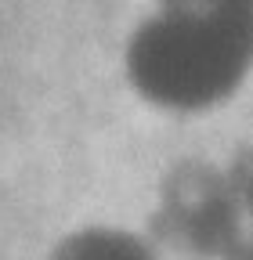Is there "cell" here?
Returning a JSON list of instances; mask_svg holds the SVG:
<instances>
[{"label":"cell","mask_w":253,"mask_h":260,"mask_svg":"<svg viewBox=\"0 0 253 260\" xmlns=\"http://www.w3.org/2000/svg\"><path fill=\"white\" fill-rule=\"evenodd\" d=\"M44 260H160V249L131 224L87 217L58 228L44 246Z\"/></svg>","instance_id":"obj_1"}]
</instances>
